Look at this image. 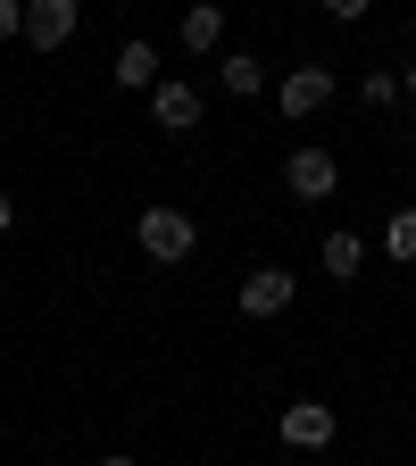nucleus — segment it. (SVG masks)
<instances>
[{"label":"nucleus","instance_id":"nucleus-1","mask_svg":"<svg viewBox=\"0 0 416 466\" xmlns=\"http://www.w3.org/2000/svg\"><path fill=\"white\" fill-rule=\"evenodd\" d=\"M134 242H142V258H150V267H184V258L200 250V225L175 208V200H150V208L134 217Z\"/></svg>","mask_w":416,"mask_h":466},{"label":"nucleus","instance_id":"nucleus-2","mask_svg":"<svg viewBox=\"0 0 416 466\" xmlns=\"http://www.w3.org/2000/svg\"><path fill=\"white\" fill-rule=\"evenodd\" d=\"M283 192H291V200H333V192H341V158L317 150V142H300V150L283 158Z\"/></svg>","mask_w":416,"mask_h":466},{"label":"nucleus","instance_id":"nucleus-3","mask_svg":"<svg viewBox=\"0 0 416 466\" xmlns=\"http://www.w3.org/2000/svg\"><path fill=\"white\" fill-rule=\"evenodd\" d=\"M200 108H208V100H200V84H184V76H158V84H150V126H158V134H192Z\"/></svg>","mask_w":416,"mask_h":466},{"label":"nucleus","instance_id":"nucleus-4","mask_svg":"<svg viewBox=\"0 0 416 466\" xmlns=\"http://www.w3.org/2000/svg\"><path fill=\"white\" fill-rule=\"evenodd\" d=\"M291 300H300L291 267H250L242 275V317H291Z\"/></svg>","mask_w":416,"mask_h":466},{"label":"nucleus","instance_id":"nucleus-5","mask_svg":"<svg viewBox=\"0 0 416 466\" xmlns=\"http://www.w3.org/2000/svg\"><path fill=\"white\" fill-rule=\"evenodd\" d=\"M84 25V0H25V42L34 50H67Z\"/></svg>","mask_w":416,"mask_h":466},{"label":"nucleus","instance_id":"nucleus-6","mask_svg":"<svg viewBox=\"0 0 416 466\" xmlns=\"http://www.w3.org/2000/svg\"><path fill=\"white\" fill-rule=\"evenodd\" d=\"M341 433V417L325 400H283V450H325Z\"/></svg>","mask_w":416,"mask_h":466},{"label":"nucleus","instance_id":"nucleus-7","mask_svg":"<svg viewBox=\"0 0 416 466\" xmlns=\"http://www.w3.org/2000/svg\"><path fill=\"white\" fill-rule=\"evenodd\" d=\"M275 100H283V116H317V108L333 100V67H283Z\"/></svg>","mask_w":416,"mask_h":466},{"label":"nucleus","instance_id":"nucleus-8","mask_svg":"<svg viewBox=\"0 0 416 466\" xmlns=\"http://www.w3.org/2000/svg\"><path fill=\"white\" fill-rule=\"evenodd\" d=\"M175 42H184L192 58H208V50L225 42V0H192V9H184V25H175Z\"/></svg>","mask_w":416,"mask_h":466},{"label":"nucleus","instance_id":"nucleus-9","mask_svg":"<svg viewBox=\"0 0 416 466\" xmlns=\"http://www.w3.org/2000/svg\"><path fill=\"white\" fill-rule=\"evenodd\" d=\"M217 84H225L233 100H259V92H267V58H259V50H225V58H217Z\"/></svg>","mask_w":416,"mask_h":466},{"label":"nucleus","instance_id":"nucleus-10","mask_svg":"<svg viewBox=\"0 0 416 466\" xmlns=\"http://www.w3.org/2000/svg\"><path fill=\"white\" fill-rule=\"evenodd\" d=\"M108 76L126 84V92H150V84H158V50H150V42H117V58H108Z\"/></svg>","mask_w":416,"mask_h":466},{"label":"nucleus","instance_id":"nucleus-11","mask_svg":"<svg viewBox=\"0 0 416 466\" xmlns=\"http://www.w3.org/2000/svg\"><path fill=\"white\" fill-rule=\"evenodd\" d=\"M317 258H325L333 283H350V275L367 267V242H359V233H325V250H317Z\"/></svg>","mask_w":416,"mask_h":466},{"label":"nucleus","instance_id":"nucleus-12","mask_svg":"<svg viewBox=\"0 0 416 466\" xmlns=\"http://www.w3.org/2000/svg\"><path fill=\"white\" fill-rule=\"evenodd\" d=\"M383 250L391 258H416V208H391L383 217Z\"/></svg>","mask_w":416,"mask_h":466},{"label":"nucleus","instance_id":"nucleus-13","mask_svg":"<svg viewBox=\"0 0 416 466\" xmlns=\"http://www.w3.org/2000/svg\"><path fill=\"white\" fill-rule=\"evenodd\" d=\"M359 100H367V108H391V100H400V76H367Z\"/></svg>","mask_w":416,"mask_h":466},{"label":"nucleus","instance_id":"nucleus-14","mask_svg":"<svg viewBox=\"0 0 416 466\" xmlns=\"http://www.w3.org/2000/svg\"><path fill=\"white\" fill-rule=\"evenodd\" d=\"M317 9H325V17H341V25H359V17L375 9V0H317Z\"/></svg>","mask_w":416,"mask_h":466},{"label":"nucleus","instance_id":"nucleus-15","mask_svg":"<svg viewBox=\"0 0 416 466\" xmlns=\"http://www.w3.org/2000/svg\"><path fill=\"white\" fill-rule=\"evenodd\" d=\"M25 34V0H0V42H17Z\"/></svg>","mask_w":416,"mask_h":466},{"label":"nucleus","instance_id":"nucleus-16","mask_svg":"<svg viewBox=\"0 0 416 466\" xmlns=\"http://www.w3.org/2000/svg\"><path fill=\"white\" fill-rule=\"evenodd\" d=\"M0 233H17V200L9 192H0Z\"/></svg>","mask_w":416,"mask_h":466},{"label":"nucleus","instance_id":"nucleus-17","mask_svg":"<svg viewBox=\"0 0 416 466\" xmlns=\"http://www.w3.org/2000/svg\"><path fill=\"white\" fill-rule=\"evenodd\" d=\"M100 466H142V458H126V450H108V458H100Z\"/></svg>","mask_w":416,"mask_h":466},{"label":"nucleus","instance_id":"nucleus-18","mask_svg":"<svg viewBox=\"0 0 416 466\" xmlns=\"http://www.w3.org/2000/svg\"><path fill=\"white\" fill-rule=\"evenodd\" d=\"M400 92H416V67H408V76H400Z\"/></svg>","mask_w":416,"mask_h":466},{"label":"nucleus","instance_id":"nucleus-19","mask_svg":"<svg viewBox=\"0 0 416 466\" xmlns=\"http://www.w3.org/2000/svg\"><path fill=\"white\" fill-rule=\"evenodd\" d=\"M408 142H416V134H408Z\"/></svg>","mask_w":416,"mask_h":466}]
</instances>
